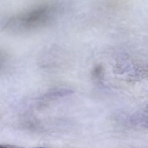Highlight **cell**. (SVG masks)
Listing matches in <instances>:
<instances>
[{
  "label": "cell",
  "mask_w": 148,
  "mask_h": 148,
  "mask_svg": "<svg viewBox=\"0 0 148 148\" xmlns=\"http://www.w3.org/2000/svg\"><path fill=\"white\" fill-rule=\"evenodd\" d=\"M60 11L58 4L44 3L12 16L6 21L2 29L5 32L13 34L34 32L54 23Z\"/></svg>",
  "instance_id": "obj_1"
},
{
  "label": "cell",
  "mask_w": 148,
  "mask_h": 148,
  "mask_svg": "<svg viewBox=\"0 0 148 148\" xmlns=\"http://www.w3.org/2000/svg\"><path fill=\"white\" fill-rule=\"evenodd\" d=\"M73 93V90L69 89H56V90H54L45 94L44 95L39 98V100L41 102L56 100V99L59 98L70 95Z\"/></svg>",
  "instance_id": "obj_2"
},
{
  "label": "cell",
  "mask_w": 148,
  "mask_h": 148,
  "mask_svg": "<svg viewBox=\"0 0 148 148\" xmlns=\"http://www.w3.org/2000/svg\"><path fill=\"white\" fill-rule=\"evenodd\" d=\"M103 68L101 66L97 65L94 68L92 71V75L95 78L99 79L103 75Z\"/></svg>",
  "instance_id": "obj_3"
}]
</instances>
